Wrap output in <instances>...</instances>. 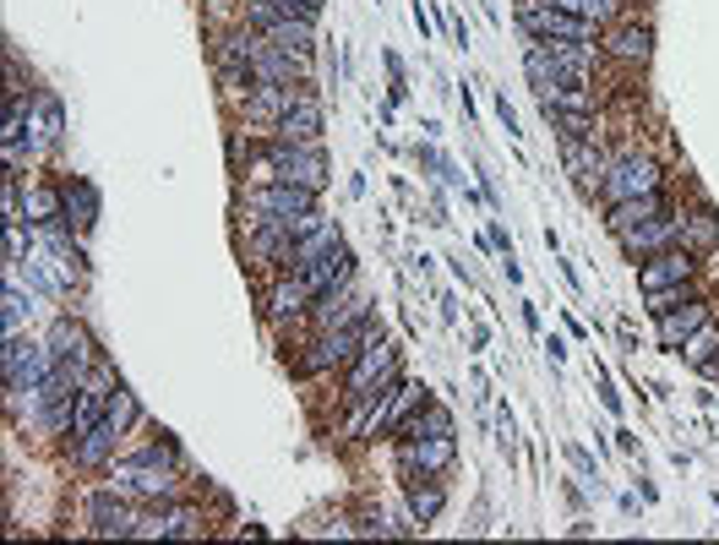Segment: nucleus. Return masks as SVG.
Listing matches in <instances>:
<instances>
[{
	"label": "nucleus",
	"mask_w": 719,
	"mask_h": 545,
	"mask_svg": "<svg viewBox=\"0 0 719 545\" xmlns=\"http://www.w3.org/2000/svg\"><path fill=\"white\" fill-rule=\"evenodd\" d=\"M518 22L528 39H567V44H594V33H599V22H588L578 11H562V6H551V0H518Z\"/></svg>",
	"instance_id": "f257e3e1"
},
{
	"label": "nucleus",
	"mask_w": 719,
	"mask_h": 545,
	"mask_svg": "<svg viewBox=\"0 0 719 545\" xmlns=\"http://www.w3.org/2000/svg\"><path fill=\"white\" fill-rule=\"evenodd\" d=\"M88 529L104 535V541H110V535H115V541H131V535H136V513H131L126 502H115V496H93V502H88Z\"/></svg>",
	"instance_id": "4468645a"
},
{
	"label": "nucleus",
	"mask_w": 719,
	"mask_h": 545,
	"mask_svg": "<svg viewBox=\"0 0 719 545\" xmlns=\"http://www.w3.org/2000/svg\"><path fill=\"white\" fill-rule=\"evenodd\" d=\"M398 436H403V442H409V436H453V414L425 399L414 414H403V420H398Z\"/></svg>",
	"instance_id": "5701e85b"
},
{
	"label": "nucleus",
	"mask_w": 719,
	"mask_h": 545,
	"mask_svg": "<svg viewBox=\"0 0 719 545\" xmlns=\"http://www.w3.org/2000/svg\"><path fill=\"white\" fill-rule=\"evenodd\" d=\"M115 436H121V425L104 414V420H99V425H93V431L76 442V464H82V470H99V464H110V453H115Z\"/></svg>",
	"instance_id": "b1692460"
},
{
	"label": "nucleus",
	"mask_w": 719,
	"mask_h": 545,
	"mask_svg": "<svg viewBox=\"0 0 719 545\" xmlns=\"http://www.w3.org/2000/svg\"><path fill=\"white\" fill-rule=\"evenodd\" d=\"M388 377H398V349L392 339L377 328V339L366 343L360 354H355V366H349V399H366V393H377Z\"/></svg>",
	"instance_id": "7ed1b4c3"
},
{
	"label": "nucleus",
	"mask_w": 719,
	"mask_h": 545,
	"mask_svg": "<svg viewBox=\"0 0 719 545\" xmlns=\"http://www.w3.org/2000/svg\"><path fill=\"white\" fill-rule=\"evenodd\" d=\"M311 317H317V328H349V322H360V317H371L366 311V300L360 295H349V284L343 289H332V295H322V300H311Z\"/></svg>",
	"instance_id": "2eb2a0df"
},
{
	"label": "nucleus",
	"mask_w": 719,
	"mask_h": 545,
	"mask_svg": "<svg viewBox=\"0 0 719 545\" xmlns=\"http://www.w3.org/2000/svg\"><path fill=\"white\" fill-rule=\"evenodd\" d=\"M681 229H687V218H676V213L665 207L659 218L638 224V229H627V235H616V240H622V251H627V257H638V263H644V257H654V251H665Z\"/></svg>",
	"instance_id": "0eeeda50"
},
{
	"label": "nucleus",
	"mask_w": 719,
	"mask_h": 545,
	"mask_svg": "<svg viewBox=\"0 0 719 545\" xmlns=\"http://www.w3.org/2000/svg\"><path fill=\"white\" fill-rule=\"evenodd\" d=\"M104 414H110V420H115V425L126 431L131 420H136V393H126V388H115V393H110V409H104Z\"/></svg>",
	"instance_id": "2f4dec72"
},
{
	"label": "nucleus",
	"mask_w": 719,
	"mask_h": 545,
	"mask_svg": "<svg viewBox=\"0 0 719 545\" xmlns=\"http://www.w3.org/2000/svg\"><path fill=\"white\" fill-rule=\"evenodd\" d=\"M278 136H284V142H322V104L306 93V99L278 121Z\"/></svg>",
	"instance_id": "6ab92c4d"
},
{
	"label": "nucleus",
	"mask_w": 719,
	"mask_h": 545,
	"mask_svg": "<svg viewBox=\"0 0 719 545\" xmlns=\"http://www.w3.org/2000/svg\"><path fill=\"white\" fill-rule=\"evenodd\" d=\"M562 153H567V169H573V181H578L584 192H599V181H605L610 158H605V153H594L588 142H562Z\"/></svg>",
	"instance_id": "412c9836"
},
{
	"label": "nucleus",
	"mask_w": 719,
	"mask_h": 545,
	"mask_svg": "<svg viewBox=\"0 0 719 545\" xmlns=\"http://www.w3.org/2000/svg\"><path fill=\"white\" fill-rule=\"evenodd\" d=\"M692 272H698V263H692V251H654V257H644V268H638V284H644V295H654V289H676V284H692Z\"/></svg>",
	"instance_id": "6e6552de"
},
{
	"label": "nucleus",
	"mask_w": 719,
	"mask_h": 545,
	"mask_svg": "<svg viewBox=\"0 0 719 545\" xmlns=\"http://www.w3.org/2000/svg\"><path fill=\"white\" fill-rule=\"evenodd\" d=\"M665 192H644V197H627V203H610V218H605V229L610 235H627V229H638V224H649L665 213Z\"/></svg>",
	"instance_id": "dca6fc26"
},
{
	"label": "nucleus",
	"mask_w": 719,
	"mask_h": 545,
	"mask_svg": "<svg viewBox=\"0 0 719 545\" xmlns=\"http://www.w3.org/2000/svg\"><path fill=\"white\" fill-rule=\"evenodd\" d=\"M110 485H115L121 496L170 502V496H175V470H164V464H147V459H126V464H115V470H110Z\"/></svg>",
	"instance_id": "39448f33"
},
{
	"label": "nucleus",
	"mask_w": 719,
	"mask_h": 545,
	"mask_svg": "<svg viewBox=\"0 0 719 545\" xmlns=\"http://www.w3.org/2000/svg\"><path fill=\"white\" fill-rule=\"evenodd\" d=\"M681 240L692 246V251H719V218H715V207H698L692 218H687V229H681Z\"/></svg>",
	"instance_id": "c85d7f7f"
},
{
	"label": "nucleus",
	"mask_w": 719,
	"mask_h": 545,
	"mask_svg": "<svg viewBox=\"0 0 719 545\" xmlns=\"http://www.w3.org/2000/svg\"><path fill=\"white\" fill-rule=\"evenodd\" d=\"M300 278H306V289H311V300H322V295H332V289H343L349 278H355V257L338 246V251H327V257H317L311 268H300Z\"/></svg>",
	"instance_id": "f8f14e48"
},
{
	"label": "nucleus",
	"mask_w": 719,
	"mask_h": 545,
	"mask_svg": "<svg viewBox=\"0 0 719 545\" xmlns=\"http://www.w3.org/2000/svg\"><path fill=\"white\" fill-rule=\"evenodd\" d=\"M681 300H692V289H687V284H676V289H654L649 311H654V317H665V311H676Z\"/></svg>",
	"instance_id": "473e14b6"
},
{
	"label": "nucleus",
	"mask_w": 719,
	"mask_h": 545,
	"mask_svg": "<svg viewBox=\"0 0 719 545\" xmlns=\"http://www.w3.org/2000/svg\"><path fill=\"white\" fill-rule=\"evenodd\" d=\"M306 306H311V289H306L300 272H289V278L273 289V306H267V311H273V317H300Z\"/></svg>",
	"instance_id": "cd10ccee"
},
{
	"label": "nucleus",
	"mask_w": 719,
	"mask_h": 545,
	"mask_svg": "<svg viewBox=\"0 0 719 545\" xmlns=\"http://www.w3.org/2000/svg\"><path fill=\"white\" fill-rule=\"evenodd\" d=\"M709 343H715V333H709V322H703V328H698L692 339L681 343V354H687L692 366H703V360H709Z\"/></svg>",
	"instance_id": "f704fd0d"
},
{
	"label": "nucleus",
	"mask_w": 719,
	"mask_h": 545,
	"mask_svg": "<svg viewBox=\"0 0 719 545\" xmlns=\"http://www.w3.org/2000/svg\"><path fill=\"white\" fill-rule=\"evenodd\" d=\"M698 371H703V377H709V382H719V354H709V360H703V366H698Z\"/></svg>",
	"instance_id": "e433bc0d"
},
{
	"label": "nucleus",
	"mask_w": 719,
	"mask_h": 545,
	"mask_svg": "<svg viewBox=\"0 0 719 545\" xmlns=\"http://www.w3.org/2000/svg\"><path fill=\"white\" fill-rule=\"evenodd\" d=\"M371 317H360V322H349V328H327L322 339L311 343V354H300V371L306 377H317V371H332V366H355V354L371 343Z\"/></svg>",
	"instance_id": "f03ea898"
},
{
	"label": "nucleus",
	"mask_w": 719,
	"mask_h": 545,
	"mask_svg": "<svg viewBox=\"0 0 719 545\" xmlns=\"http://www.w3.org/2000/svg\"><path fill=\"white\" fill-rule=\"evenodd\" d=\"M218 71L229 88H246V76H257V55H251V39H229L218 44Z\"/></svg>",
	"instance_id": "a878e982"
},
{
	"label": "nucleus",
	"mask_w": 719,
	"mask_h": 545,
	"mask_svg": "<svg viewBox=\"0 0 719 545\" xmlns=\"http://www.w3.org/2000/svg\"><path fill=\"white\" fill-rule=\"evenodd\" d=\"M442 502H448V496H442V485H431V480H425V485H420V480L409 485V513H414L420 524H431V518L442 513Z\"/></svg>",
	"instance_id": "7c9ffc66"
},
{
	"label": "nucleus",
	"mask_w": 719,
	"mask_h": 545,
	"mask_svg": "<svg viewBox=\"0 0 719 545\" xmlns=\"http://www.w3.org/2000/svg\"><path fill=\"white\" fill-rule=\"evenodd\" d=\"M654 322H659V328H654V333H659V349H681V343L709 322V300L692 295V300H681L676 311H665V317H654Z\"/></svg>",
	"instance_id": "9d476101"
},
{
	"label": "nucleus",
	"mask_w": 719,
	"mask_h": 545,
	"mask_svg": "<svg viewBox=\"0 0 719 545\" xmlns=\"http://www.w3.org/2000/svg\"><path fill=\"white\" fill-rule=\"evenodd\" d=\"M338 246H343L338 224H327V218H317V224H311V229H306L300 240H289V257H284V263H289V272H300V268H311L317 257H327V251H338Z\"/></svg>",
	"instance_id": "ddd939ff"
},
{
	"label": "nucleus",
	"mask_w": 719,
	"mask_h": 545,
	"mask_svg": "<svg viewBox=\"0 0 719 545\" xmlns=\"http://www.w3.org/2000/svg\"><path fill=\"white\" fill-rule=\"evenodd\" d=\"M61 197H65V224H71V229H93V224H99V186H93V181H82V175L65 181Z\"/></svg>",
	"instance_id": "f3484780"
},
{
	"label": "nucleus",
	"mask_w": 719,
	"mask_h": 545,
	"mask_svg": "<svg viewBox=\"0 0 719 545\" xmlns=\"http://www.w3.org/2000/svg\"><path fill=\"white\" fill-rule=\"evenodd\" d=\"M273 6H278L284 17H306V22H311V17L322 11V0H273Z\"/></svg>",
	"instance_id": "c9c22d12"
},
{
	"label": "nucleus",
	"mask_w": 719,
	"mask_h": 545,
	"mask_svg": "<svg viewBox=\"0 0 719 545\" xmlns=\"http://www.w3.org/2000/svg\"><path fill=\"white\" fill-rule=\"evenodd\" d=\"M605 203H627V197H644V192H659V164L644 158V153H627V158H610L605 181H599Z\"/></svg>",
	"instance_id": "20e7f679"
},
{
	"label": "nucleus",
	"mask_w": 719,
	"mask_h": 545,
	"mask_svg": "<svg viewBox=\"0 0 719 545\" xmlns=\"http://www.w3.org/2000/svg\"><path fill=\"white\" fill-rule=\"evenodd\" d=\"M136 459H147V464H164V470H175V464H181V448H175V442H153V448H142Z\"/></svg>",
	"instance_id": "72a5a7b5"
},
{
	"label": "nucleus",
	"mask_w": 719,
	"mask_h": 545,
	"mask_svg": "<svg viewBox=\"0 0 719 545\" xmlns=\"http://www.w3.org/2000/svg\"><path fill=\"white\" fill-rule=\"evenodd\" d=\"M453 464V436H409L403 442V470L409 475H442Z\"/></svg>",
	"instance_id": "9b49d317"
},
{
	"label": "nucleus",
	"mask_w": 719,
	"mask_h": 545,
	"mask_svg": "<svg viewBox=\"0 0 719 545\" xmlns=\"http://www.w3.org/2000/svg\"><path fill=\"white\" fill-rule=\"evenodd\" d=\"M50 354H55V366H71L76 377H88V366H93V339H88V328L76 322V317H55V328H50Z\"/></svg>",
	"instance_id": "423d86ee"
},
{
	"label": "nucleus",
	"mask_w": 719,
	"mask_h": 545,
	"mask_svg": "<svg viewBox=\"0 0 719 545\" xmlns=\"http://www.w3.org/2000/svg\"><path fill=\"white\" fill-rule=\"evenodd\" d=\"M261 39H267V44H278V50H295V55H311V44H317L306 17H278Z\"/></svg>",
	"instance_id": "bb28decb"
},
{
	"label": "nucleus",
	"mask_w": 719,
	"mask_h": 545,
	"mask_svg": "<svg viewBox=\"0 0 719 545\" xmlns=\"http://www.w3.org/2000/svg\"><path fill=\"white\" fill-rule=\"evenodd\" d=\"M605 50H610L616 61H627V66H649V55H654V28H649V22H638V28H616Z\"/></svg>",
	"instance_id": "4be33fe9"
},
{
	"label": "nucleus",
	"mask_w": 719,
	"mask_h": 545,
	"mask_svg": "<svg viewBox=\"0 0 719 545\" xmlns=\"http://www.w3.org/2000/svg\"><path fill=\"white\" fill-rule=\"evenodd\" d=\"M22 218H28V224H39V229H44V224H61V218H65V197L55 192V186H28V192H22Z\"/></svg>",
	"instance_id": "393cba45"
},
{
	"label": "nucleus",
	"mask_w": 719,
	"mask_h": 545,
	"mask_svg": "<svg viewBox=\"0 0 719 545\" xmlns=\"http://www.w3.org/2000/svg\"><path fill=\"white\" fill-rule=\"evenodd\" d=\"M28 317H33V300H28V295H22V284L11 278V284H6V295H0V322H6V339H17Z\"/></svg>",
	"instance_id": "c756f323"
},
{
	"label": "nucleus",
	"mask_w": 719,
	"mask_h": 545,
	"mask_svg": "<svg viewBox=\"0 0 719 545\" xmlns=\"http://www.w3.org/2000/svg\"><path fill=\"white\" fill-rule=\"evenodd\" d=\"M251 55H257V82H273V88H295L306 76V55L295 50H278L267 39H251Z\"/></svg>",
	"instance_id": "1a4fd4ad"
},
{
	"label": "nucleus",
	"mask_w": 719,
	"mask_h": 545,
	"mask_svg": "<svg viewBox=\"0 0 719 545\" xmlns=\"http://www.w3.org/2000/svg\"><path fill=\"white\" fill-rule=\"evenodd\" d=\"M28 132H33V147H50V142H61L65 132V110L55 93H33V121H28Z\"/></svg>",
	"instance_id": "aec40b11"
},
{
	"label": "nucleus",
	"mask_w": 719,
	"mask_h": 545,
	"mask_svg": "<svg viewBox=\"0 0 719 545\" xmlns=\"http://www.w3.org/2000/svg\"><path fill=\"white\" fill-rule=\"evenodd\" d=\"M523 71H528V88H534L540 99H545L551 88H567V76H562V66H556L551 44H540V39H534V44L523 50Z\"/></svg>",
	"instance_id": "a211bd4d"
}]
</instances>
